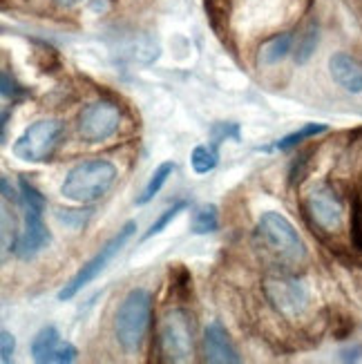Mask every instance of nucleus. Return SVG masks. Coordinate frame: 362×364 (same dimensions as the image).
<instances>
[{
  "mask_svg": "<svg viewBox=\"0 0 362 364\" xmlns=\"http://www.w3.org/2000/svg\"><path fill=\"white\" fill-rule=\"evenodd\" d=\"M255 248L266 262L280 268H291L307 259V244L291 221L280 213H262L253 235Z\"/></svg>",
  "mask_w": 362,
  "mask_h": 364,
  "instance_id": "obj_1",
  "label": "nucleus"
},
{
  "mask_svg": "<svg viewBox=\"0 0 362 364\" xmlns=\"http://www.w3.org/2000/svg\"><path fill=\"white\" fill-rule=\"evenodd\" d=\"M43 210H45V197L23 177L21 179L23 224H21V230L16 232V242L11 246V252L16 257L31 259L50 244V230H47L43 221Z\"/></svg>",
  "mask_w": 362,
  "mask_h": 364,
  "instance_id": "obj_2",
  "label": "nucleus"
},
{
  "mask_svg": "<svg viewBox=\"0 0 362 364\" xmlns=\"http://www.w3.org/2000/svg\"><path fill=\"white\" fill-rule=\"evenodd\" d=\"M152 322V293L148 289H134L125 295L115 315V336L123 351L134 353L141 349Z\"/></svg>",
  "mask_w": 362,
  "mask_h": 364,
  "instance_id": "obj_3",
  "label": "nucleus"
},
{
  "mask_svg": "<svg viewBox=\"0 0 362 364\" xmlns=\"http://www.w3.org/2000/svg\"><path fill=\"white\" fill-rule=\"evenodd\" d=\"M117 181V168L105 159H92L74 166L60 186V195L76 203L101 199Z\"/></svg>",
  "mask_w": 362,
  "mask_h": 364,
  "instance_id": "obj_4",
  "label": "nucleus"
},
{
  "mask_svg": "<svg viewBox=\"0 0 362 364\" xmlns=\"http://www.w3.org/2000/svg\"><path fill=\"white\" fill-rule=\"evenodd\" d=\"M137 232V221H125L123 224V228L115 235V237H110V240L97 250V255H94L81 271H78L65 287H63L60 291H58V302H70L72 297H76L78 293H81L87 284H92L94 279H97L105 268H107V264L112 262L119 252L123 250V246L128 244L130 240H132V235Z\"/></svg>",
  "mask_w": 362,
  "mask_h": 364,
  "instance_id": "obj_5",
  "label": "nucleus"
},
{
  "mask_svg": "<svg viewBox=\"0 0 362 364\" xmlns=\"http://www.w3.org/2000/svg\"><path fill=\"white\" fill-rule=\"evenodd\" d=\"M193 318L183 309L170 311L159 324L156 333V353L161 362H188L195 349Z\"/></svg>",
  "mask_w": 362,
  "mask_h": 364,
  "instance_id": "obj_6",
  "label": "nucleus"
},
{
  "mask_svg": "<svg viewBox=\"0 0 362 364\" xmlns=\"http://www.w3.org/2000/svg\"><path fill=\"white\" fill-rule=\"evenodd\" d=\"M63 141V123L58 119H38L25 128V132L14 141L16 159L29 164L50 161Z\"/></svg>",
  "mask_w": 362,
  "mask_h": 364,
  "instance_id": "obj_7",
  "label": "nucleus"
},
{
  "mask_svg": "<svg viewBox=\"0 0 362 364\" xmlns=\"http://www.w3.org/2000/svg\"><path fill=\"white\" fill-rule=\"evenodd\" d=\"M304 210L311 219V224L324 232H338L342 228L344 208L331 186L326 183L313 186L304 197Z\"/></svg>",
  "mask_w": 362,
  "mask_h": 364,
  "instance_id": "obj_8",
  "label": "nucleus"
},
{
  "mask_svg": "<svg viewBox=\"0 0 362 364\" xmlns=\"http://www.w3.org/2000/svg\"><path fill=\"white\" fill-rule=\"evenodd\" d=\"M121 112L115 103L110 101H94L90 103L81 117H78V134L87 144H103L119 132Z\"/></svg>",
  "mask_w": 362,
  "mask_h": 364,
  "instance_id": "obj_9",
  "label": "nucleus"
},
{
  "mask_svg": "<svg viewBox=\"0 0 362 364\" xmlns=\"http://www.w3.org/2000/svg\"><path fill=\"white\" fill-rule=\"evenodd\" d=\"M264 295L273 304V309L287 318H295L307 309L309 293L302 282L289 275H273L264 279Z\"/></svg>",
  "mask_w": 362,
  "mask_h": 364,
  "instance_id": "obj_10",
  "label": "nucleus"
},
{
  "mask_svg": "<svg viewBox=\"0 0 362 364\" xmlns=\"http://www.w3.org/2000/svg\"><path fill=\"white\" fill-rule=\"evenodd\" d=\"M31 355L38 364H70L76 360L78 351L72 342L60 338L56 326H45L31 340Z\"/></svg>",
  "mask_w": 362,
  "mask_h": 364,
  "instance_id": "obj_11",
  "label": "nucleus"
},
{
  "mask_svg": "<svg viewBox=\"0 0 362 364\" xmlns=\"http://www.w3.org/2000/svg\"><path fill=\"white\" fill-rule=\"evenodd\" d=\"M203 358L211 364H240L242 355L235 349L228 331L222 322H211L203 333Z\"/></svg>",
  "mask_w": 362,
  "mask_h": 364,
  "instance_id": "obj_12",
  "label": "nucleus"
},
{
  "mask_svg": "<svg viewBox=\"0 0 362 364\" xmlns=\"http://www.w3.org/2000/svg\"><path fill=\"white\" fill-rule=\"evenodd\" d=\"M329 72L334 81L349 94H362V65L349 54L338 52L329 58Z\"/></svg>",
  "mask_w": 362,
  "mask_h": 364,
  "instance_id": "obj_13",
  "label": "nucleus"
},
{
  "mask_svg": "<svg viewBox=\"0 0 362 364\" xmlns=\"http://www.w3.org/2000/svg\"><path fill=\"white\" fill-rule=\"evenodd\" d=\"M293 52V36L291 34H277L269 38L260 50V63L262 65H277Z\"/></svg>",
  "mask_w": 362,
  "mask_h": 364,
  "instance_id": "obj_14",
  "label": "nucleus"
},
{
  "mask_svg": "<svg viewBox=\"0 0 362 364\" xmlns=\"http://www.w3.org/2000/svg\"><path fill=\"white\" fill-rule=\"evenodd\" d=\"M326 130H329V125H324V123H304L300 130H295V132H291V134H287V136L277 139L275 144L266 146L264 150H266V152H269V150H280V152H284V150H291V148H295V146H300L302 141H307V139H313V136L324 134Z\"/></svg>",
  "mask_w": 362,
  "mask_h": 364,
  "instance_id": "obj_15",
  "label": "nucleus"
},
{
  "mask_svg": "<svg viewBox=\"0 0 362 364\" xmlns=\"http://www.w3.org/2000/svg\"><path fill=\"white\" fill-rule=\"evenodd\" d=\"M172 172H175V164L172 161H164L159 168H156L152 172V177L148 179L146 188H144V193H141V197H137V205H146L150 203L156 195L161 193V188L166 186V181L172 177Z\"/></svg>",
  "mask_w": 362,
  "mask_h": 364,
  "instance_id": "obj_16",
  "label": "nucleus"
},
{
  "mask_svg": "<svg viewBox=\"0 0 362 364\" xmlns=\"http://www.w3.org/2000/svg\"><path fill=\"white\" fill-rule=\"evenodd\" d=\"M191 228L195 235H208L219 228V213L215 203H201L193 210Z\"/></svg>",
  "mask_w": 362,
  "mask_h": 364,
  "instance_id": "obj_17",
  "label": "nucleus"
},
{
  "mask_svg": "<svg viewBox=\"0 0 362 364\" xmlns=\"http://www.w3.org/2000/svg\"><path fill=\"white\" fill-rule=\"evenodd\" d=\"M219 164V146L206 144V146H197L191 154V166L197 175H208Z\"/></svg>",
  "mask_w": 362,
  "mask_h": 364,
  "instance_id": "obj_18",
  "label": "nucleus"
},
{
  "mask_svg": "<svg viewBox=\"0 0 362 364\" xmlns=\"http://www.w3.org/2000/svg\"><path fill=\"white\" fill-rule=\"evenodd\" d=\"M318 43H320V29H318V25H309V29L300 36V41H297L295 54H293L297 65H304V63L313 56Z\"/></svg>",
  "mask_w": 362,
  "mask_h": 364,
  "instance_id": "obj_19",
  "label": "nucleus"
},
{
  "mask_svg": "<svg viewBox=\"0 0 362 364\" xmlns=\"http://www.w3.org/2000/svg\"><path fill=\"white\" fill-rule=\"evenodd\" d=\"M170 289H172V293H175L177 297H181V299H186L188 295H191V291H193V277H191V273H188L181 264H177L170 271Z\"/></svg>",
  "mask_w": 362,
  "mask_h": 364,
  "instance_id": "obj_20",
  "label": "nucleus"
},
{
  "mask_svg": "<svg viewBox=\"0 0 362 364\" xmlns=\"http://www.w3.org/2000/svg\"><path fill=\"white\" fill-rule=\"evenodd\" d=\"M186 208H188V201H177L175 205H170L168 210H164V215H161L159 219H156L154 224L144 232V242H146V240H152L154 235L164 232V228L170 224V221H172V219H177V215H179V213H183Z\"/></svg>",
  "mask_w": 362,
  "mask_h": 364,
  "instance_id": "obj_21",
  "label": "nucleus"
},
{
  "mask_svg": "<svg viewBox=\"0 0 362 364\" xmlns=\"http://www.w3.org/2000/svg\"><path fill=\"white\" fill-rule=\"evenodd\" d=\"M224 141H235V144H242V132L238 123H215L211 130V144L222 146Z\"/></svg>",
  "mask_w": 362,
  "mask_h": 364,
  "instance_id": "obj_22",
  "label": "nucleus"
},
{
  "mask_svg": "<svg viewBox=\"0 0 362 364\" xmlns=\"http://www.w3.org/2000/svg\"><path fill=\"white\" fill-rule=\"evenodd\" d=\"M351 244L362 252V201L356 197L351 208Z\"/></svg>",
  "mask_w": 362,
  "mask_h": 364,
  "instance_id": "obj_23",
  "label": "nucleus"
},
{
  "mask_svg": "<svg viewBox=\"0 0 362 364\" xmlns=\"http://www.w3.org/2000/svg\"><path fill=\"white\" fill-rule=\"evenodd\" d=\"M3 97H5V99H11V101L27 97V90H25L23 85L16 83V78L9 76L7 72H3Z\"/></svg>",
  "mask_w": 362,
  "mask_h": 364,
  "instance_id": "obj_24",
  "label": "nucleus"
},
{
  "mask_svg": "<svg viewBox=\"0 0 362 364\" xmlns=\"http://www.w3.org/2000/svg\"><path fill=\"white\" fill-rule=\"evenodd\" d=\"M14 351H16V338L9 333V331H0V362L9 364L14 360Z\"/></svg>",
  "mask_w": 362,
  "mask_h": 364,
  "instance_id": "obj_25",
  "label": "nucleus"
},
{
  "mask_svg": "<svg viewBox=\"0 0 362 364\" xmlns=\"http://www.w3.org/2000/svg\"><path fill=\"white\" fill-rule=\"evenodd\" d=\"M58 5H63V7H76V5H81L83 0H56Z\"/></svg>",
  "mask_w": 362,
  "mask_h": 364,
  "instance_id": "obj_26",
  "label": "nucleus"
}]
</instances>
